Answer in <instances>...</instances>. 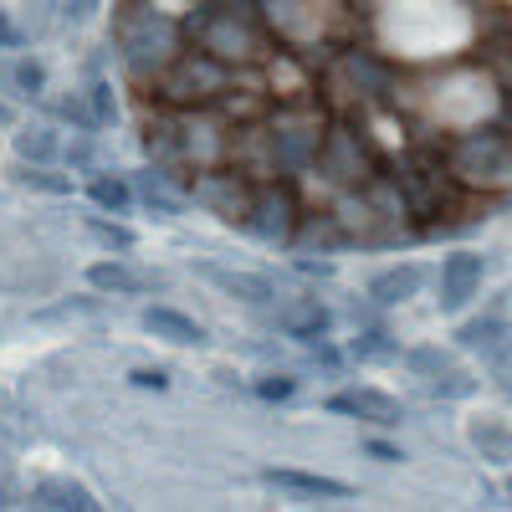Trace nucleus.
<instances>
[{
    "instance_id": "5",
    "label": "nucleus",
    "mask_w": 512,
    "mask_h": 512,
    "mask_svg": "<svg viewBox=\"0 0 512 512\" xmlns=\"http://www.w3.org/2000/svg\"><path fill=\"white\" fill-rule=\"evenodd\" d=\"M195 272H200L205 282H216L226 297H241V303H256V308H267L272 297H277L267 277H251V272H226V267H216V262H200Z\"/></svg>"
},
{
    "instance_id": "6",
    "label": "nucleus",
    "mask_w": 512,
    "mask_h": 512,
    "mask_svg": "<svg viewBox=\"0 0 512 512\" xmlns=\"http://www.w3.org/2000/svg\"><path fill=\"white\" fill-rule=\"evenodd\" d=\"M31 502H36V507H57V512H93V507H98V497L82 487V482H72V477L36 482V487H31Z\"/></svg>"
},
{
    "instance_id": "22",
    "label": "nucleus",
    "mask_w": 512,
    "mask_h": 512,
    "mask_svg": "<svg viewBox=\"0 0 512 512\" xmlns=\"http://www.w3.org/2000/svg\"><path fill=\"white\" fill-rule=\"evenodd\" d=\"M0 128H11V108L6 103H0Z\"/></svg>"
},
{
    "instance_id": "9",
    "label": "nucleus",
    "mask_w": 512,
    "mask_h": 512,
    "mask_svg": "<svg viewBox=\"0 0 512 512\" xmlns=\"http://www.w3.org/2000/svg\"><path fill=\"white\" fill-rule=\"evenodd\" d=\"M267 487H287V492H303V497H349L354 487L338 482V477H313V472H287V466H272L262 472Z\"/></svg>"
},
{
    "instance_id": "20",
    "label": "nucleus",
    "mask_w": 512,
    "mask_h": 512,
    "mask_svg": "<svg viewBox=\"0 0 512 512\" xmlns=\"http://www.w3.org/2000/svg\"><path fill=\"white\" fill-rule=\"evenodd\" d=\"M67 16L72 21H88L93 16V0H67Z\"/></svg>"
},
{
    "instance_id": "11",
    "label": "nucleus",
    "mask_w": 512,
    "mask_h": 512,
    "mask_svg": "<svg viewBox=\"0 0 512 512\" xmlns=\"http://www.w3.org/2000/svg\"><path fill=\"white\" fill-rule=\"evenodd\" d=\"M472 446H477L487 461H512V425H507L502 415L472 420Z\"/></svg>"
},
{
    "instance_id": "8",
    "label": "nucleus",
    "mask_w": 512,
    "mask_h": 512,
    "mask_svg": "<svg viewBox=\"0 0 512 512\" xmlns=\"http://www.w3.org/2000/svg\"><path fill=\"white\" fill-rule=\"evenodd\" d=\"M144 328H149L154 338H164V344H180V349L205 344V328H200L195 318L175 313V308H149V313H144Z\"/></svg>"
},
{
    "instance_id": "10",
    "label": "nucleus",
    "mask_w": 512,
    "mask_h": 512,
    "mask_svg": "<svg viewBox=\"0 0 512 512\" xmlns=\"http://www.w3.org/2000/svg\"><path fill=\"white\" fill-rule=\"evenodd\" d=\"M41 82H47L41 62H31V57H0V93H6V98H41Z\"/></svg>"
},
{
    "instance_id": "16",
    "label": "nucleus",
    "mask_w": 512,
    "mask_h": 512,
    "mask_svg": "<svg viewBox=\"0 0 512 512\" xmlns=\"http://www.w3.org/2000/svg\"><path fill=\"white\" fill-rule=\"evenodd\" d=\"M93 226V236H103L108 246H134V236H128L123 226H108V221H88Z\"/></svg>"
},
{
    "instance_id": "4",
    "label": "nucleus",
    "mask_w": 512,
    "mask_h": 512,
    "mask_svg": "<svg viewBox=\"0 0 512 512\" xmlns=\"http://www.w3.org/2000/svg\"><path fill=\"white\" fill-rule=\"evenodd\" d=\"M328 410L359 415V420H374V425H400V400H390L384 390H344V395L328 400Z\"/></svg>"
},
{
    "instance_id": "13",
    "label": "nucleus",
    "mask_w": 512,
    "mask_h": 512,
    "mask_svg": "<svg viewBox=\"0 0 512 512\" xmlns=\"http://www.w3.org/2000/svg\"><path fill=\"white\" fill-rule=\"evenodd\" d=\"M16 154L21 159H52L57 154L52 128H21V134H16Z\"/></svg>"
},
{
    "instance_id": "19",
    "label": "nucleus",
    "mask_w": 512,
    "mask_h": 512,
    "mask_svg": "<svg viewBox=\"0 0 512 512\" xmlns=\"http://www.w3.org/2000/svg\"><path fill=\"white\" fill-rule=\"evenodd\" d=\"M134 384H139V390H164L169 379H164L159 369H139V374H134Z\"/></svg>"
},
{
    "instance_id": "15",
    "label": "nucleus",
    "mask_w": 512,
    "mask_h": 512,
    "mask_svg": "<svg viewBox=\"0 0 512 512\" xmlns=\"http://www.w3.org/2000/svg\"><path fill=\"white\" fill-rule=\"evenodd\" d=\"M93 200H98V205H113V210H123V205H128V190H123L118 180H98V185H93Z\"/></svg>"
},
{
    "instance_id": "1",
    "label": "nucleus",
    "mask_w": 512,
    "mask_h": 512,
    "mask_svg": "<svg viewBox=\"0 0 512 512\" xmlns=\"http://www.w3.org/2000/svg\"><path fill=\"white\" fill-rule=\"evenodd\" d=\"M384 36L410 57H436L466 36V11L456 0H384Z\"/></svg>"
},
{
    "instance_id": "2",
    "label": "nucleus",
    "mask_w": 512,
    "mask_h": 512,
    "mask_svg": "<svg viewBox=\"0 0 512 512\" xmlns=\"http://www.w3.org/2000/svg\"><path fill=\"white\" fill-rule=\"evenodd\" d=\"M482 277H487V267H482L477 251H451L446 262H441V308L446 313H461L477 297Z\"/></svg>"
},
{
    "instance_id": "12",
    "label": "nucleus",
    "mask_w": 512,
    "mask_h": 512,
    "mask_svg": "<svg viewBox=\"0 0 512 512\" xmlns=\"http://www.w3.org/2000/svg\"><path fill=\"white\" fill-rule=\"evenodd\" d=\"M420 282H425V267H395V272H379L369 292L379 303H405V297L420 292Z\"/></svg>"
},
{
    "instance_id": "14",
    "label": "nucleus",
    "mask_w": 512,
    "mask_h": 512,
    "mask_svg": "<svg viewBox=\"0 0 512 512\" xmlns=\"http://www.w3.org/2000/svg\"><path fill=\"white\" fill-rule=\"evenodd\" d=\"M16 180H21V185H36V190H47V195H67V190H72V180H57V175H47V169H21Z\"/></svg>"
},
{
    "instance_id": "3",
    "label": "nucleus",
    "mask_w": 512,
    "mask_h": 512,
    "mask_svg": "<svg viewBox=\"0 0 512 512\" xmlns=\"http://www.w3.org/2000/svg\"><path fill=\"white\" fill-rule=\"evenodd\" d=\"M466 103V123H477L482 113H492V82L487 77H456L451 88L436 98V113L456 123V108Z\"/></svg>"
},
{
    "instance_id": "21",
    "label": "nucleus",
    "mask_w": 512,
    "mask_h": 512,
    "mask_svg": "<svg viewBox=\"0 0 512 512\" xmlns=\"http://www.w3.org/2000/svg\"><path fill=\"white\" fill-rule=\"evenodd\" d=\"M369 451H374L379 461H400V451H390V446H379V441H369Z\"/></svg>"
},
{
    "instance_id": "18",
    "label": "nucleus",
    "mask_w": 512,
    "mask_h": 512,
    "mask_svg": "<svg viewBox=\"0 0 512 512\" xmlns=\"http://www.w3.org/2000/svg\"><path fill=\"white\" fill-rule=\"evenodd\" d=\"M262 395H267V400H287V395H292V379H282V374L267 379V384H262Z\"/></svg>"
},
{
    "instance_id": "7",
    "label": "nucleus",
    "mask_w": 512,
    "mask_h": 512,
    "mask_svg": "<svg viewBox=\"0 0 512 512\" xmlns=\"http://www.w3.org/2000/svg\"><path fill=\"white\" fill-rule=\"evenodd\" d=\"M88 282H93L98 292H118V297H139V292L159 287L154 272H139V267H128V262H98V267L88 272Z\"/></svg>"
},
{
    "instance_id": "17",
    "label": "nucleus",
    "mask_w": 512,
    "mask_h": 512,
    "mask_svg": "<svg viewBox=\"0 0 512 512\" xmlns=\"http://www.w3.org/2000/svg\"><path fill=\"white\" fill-rule=\"evenodd\" d=\"M11 47H21V31H16V21L0 11V52H11Z\"/></svg>"
}]
</instances>
